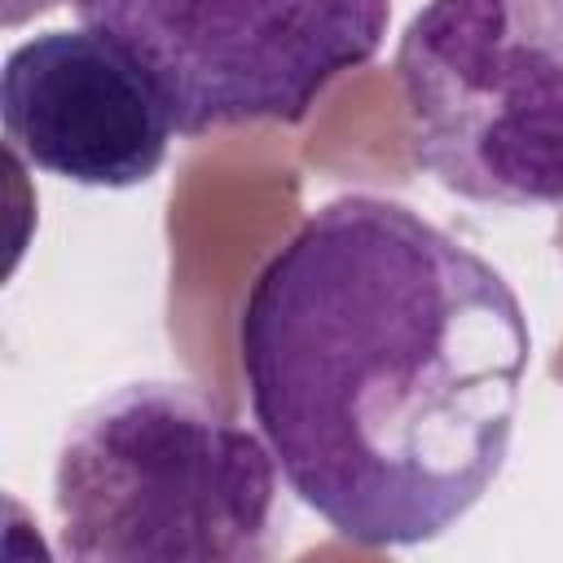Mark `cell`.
<instances>
[{
    "label": "cell",
    "instance_id": "obj_1",
    "mask_svg": "<svg viewBox=\"0 0 563 563\" xmlns=\"http://www.w3.org/2000/svg\"><path fill=\"white\" fill-rule=\"evenodd\" d=\"M528 352L515 286L374 194L317 207L238 312L251 413L282 479L369 550L427 545L493 488Z\"/></svg>",
    "mask_w": 563,
    "mask_h": 563
},
{
    "label": "cell",
    "instance_id": "obj_2",
    "mask_svg": "<svg viewBox=\"0 0 563 563\" xmlns=\"http://www.w3.org/2000/svg\"><path fill=\"white\" fill-rule=\"evenodd\" d=\"M57 554L79 563H260L277 457L185 383H123L75 413L53 466Z\"/></svg>",
    "mask_w": 563,
    "mask_h": 563
},
{
    "label": "cell",
    "instance_id": "obj_3",
    "mask_svg": "<svg viewBox=\"0 0 563 563\" xmlns=\"http://www.w3.org/2000/svg\"><path fill=\"white\" fill-rule=\"evenodd\" d=\"M391 70L409 154L449 194L563 202V0H427Z\"/></svg>",
    "mask_w": 563,
    "mask_h": 563
},
{
    "label": "cell",
    "instance_id": "obj_4",
    "mask_svg": "<svg viewBox=\"0 0 563 563\" xmlns=\"http://www.w3.org/2000/svg\"><path fill=\"white\" fill-rule=\"evenodd\" d=\"M158 92L176 136L303 123L325 88L365 66L391 0H75Z\"/></svg>",
    "mask_w": 563,
    "mask_h": 563
},
{
    "label": "cell",
    "instance_id": "obj_5",
    "mask_svg": "<svg viewBox=\"0 0 563 563\" xmlns=\"http://www.w3.org/2000/svg\"><path fill=\"white\" fill-rule=\"evenodd\" d=\"M9 154L70 185H145L176 136L150 79L97 31H40L0 70Z\"/></svg>",
    "mask_w": 563,
    "mask_h": 563
}]
</instances>
